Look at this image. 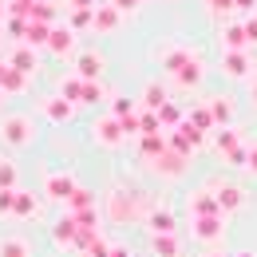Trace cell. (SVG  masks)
Masks as SVG:
<instances>
[]
</instances>
